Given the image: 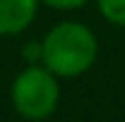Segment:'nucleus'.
<instances>
[{"label":"nucleus","instance_id":"1","mask_svg":"<svg viewBox=\"0 0 125 122\" xmlns=\"http://www.w3.org/2000/svg\"><path fill=\"white\" fill-rule=\"evenodd\" d=\"M99 58V38L82 22H58L41 38V65L58 79L87 74Z\"/></svg>","mask_w":125,"mask_h":122},{"label":"nucleus","instance_id":"2","mask_svg":"<svg viewBox=\"0 0 125 122\" xmlns=\"http://www.w3.org/2000/svg\"><path fill=\"white\" fill-rule=\"evenodd\" d=\"M10 101L19 117L31 122L46 120L60 103L58 77L43 65H27L10 86Z\"/></svg>","mask_w":125,"mask_h":122},{"label":"nucleus","instance_id":"3","mask_svg":"<svg viewBox=\"0 0 125 122\" xmlns=\"http://www.w3.org/2000/svg\"><path fill=\"white\" fill-rule=\"evenodd\" d=\"M41 0H0V36H17L31 26Z\"/></svg>","mask_w":125,"mask_h":122},{"label":"nucleus","instance_id":"4","mask_svg":"<svg viewBox=\"0 0 125 122\" xmlns=\"http://www.w3.org/2000/svg\"><path fill=\"white\" fill-rule=\"evenodd\" d=\"M101 17L113 26H125V0H96Z\"/></svg>","mask_w":125,"mask_h":122},{"label":"nucleus","instance_id":"5","mask_svg":"<svg viewBox=\"0 0 125 122\" xmlns=\"http://www.w3.org/2000/svg\"><path fill=\"white\" fill-rule=\"evenodd\" d=\"M22 58L27 65H41V41H29L22 48Z\"/></svg>","mask_w":125,"mask_h":122},{"label":"nucleus","instance_id":"6","mask_svg":"<svg viewBox=\"0 0 125 122\" xmlns=\"http://www.w3.org/2000/svg\"><path fill=\"white\" fill-rule=\"evenodd\" d=\"M41 2L48 5V7H53V10H79L89 0H41Z\"/></svg>","mask_w":125,"mask_h":122}]
</instances>
